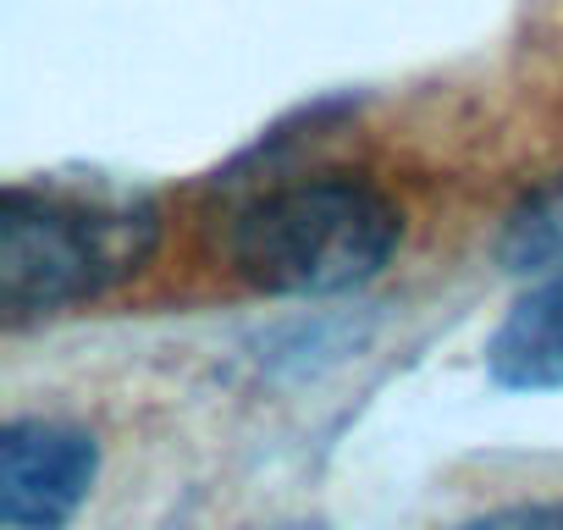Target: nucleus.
I'll return each mask as SVG.
<instances>
[{
	"mask_svg": "<svg viewBox=\"0 0 563 530\" xmlns=\"http://www.w3.org/2000/svg\"><path fill=\"white\" fill-rule=\"evenodd\" d=\"M161 243V210L122 177H40L0 194V321L34 327L89 305Z\"/></svg>",
	"mask_w": 563,
	"mask_h": 530,
	"instance_id": "nucleus-1",
	"label": "nucleus"
},
{
	"mask_svg": "<svg viewBox=\"0 0 563 530\" xmlns=\"http://www.w3.org/2000/svg\"><path fill=\"white\" fill-rule=\"evenodd\" d=\"M404 243V210L365 177H299L254 194L227 232L232 272L260 294H349L387 272Z\"/></svg>",
	"mask_w": 563,
	"mask_h": 530,
	"instance_id": "nucleus-2",
	"label": "nucleus"
},
{
	"mask_svg": "<svg viewBox=\"0 0 563 530\" xmlns=\"http://www.w3.org/2000/svg\"><path fill=\"white\" fill-rule=\"evenodd\" d=\"M100 448L84 426L29 415L0 431V525L62 530L95 492Z\"/></svg>",
	"mask_w": 563,
	"mask_h": 530,
	"instance_id": "nucleus-3",
	"label": "nucleus"
},
{
	"mask_svg": "<svg viewBox=\"0 0 563 530\" xmlns=\"http://www.w3.org/2000/svg\"><path fill=\"white\" fill-rule=\"evenodd\" d=\"M486 371L508 393H558L563 387V277L525 288L508 321L486 343Z\"/></svg>",
	"mask_w": 563,
	"mask_h": 530,
	"instance_id": "nucleus-4",
	"label": "nucleus"
},
{
	"mask_svg": "<svg viewBox=\"0 0 563 530\" xmlns=\"http://www.w3.org/2000/svg\"><path fill=\"white\" fill-rule=\"evenodd\" d=\"M497 265L525 283V288H541L552 277H563V172L536 183L508 216H503V232H497Z\"/></svg>",
	"mask_w": 563,
	"mask_h": 530,
	"instance_id": "nucleus-5",
	"label": "nucleus"
},
{
	"mask_svg": "<svg viewBox=\"0 0 563 530\" xmlns=\"http://www.w3.org/2000/svg\"><path fill=\"white\" fill-rule=\"evenodd\" d=\"M453 530H563V503H508V508L475 514Z\"/></svg>",
	"mask_w": 563,
	"mask_h": 530,
	"instance_id": "nucleus-6",
	"label": "nucleus"
},
{
	"mask_svg": "<svg viewBox=\"0 0 563 530\" xmlns=\"http://www.w3.org/2000/svg\"><path fill=\"white\" fill-rule=\"evenodd\" d=\"M276 530H321V525H276Z\"/></svg>",
	"mask_w": 563,
	"mask_h": 530,
	"instance_id": "nucleus-7",
	"label": "nucleus"
}]
</instances>
